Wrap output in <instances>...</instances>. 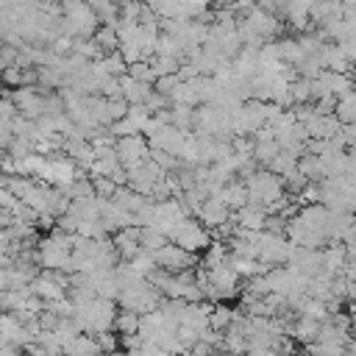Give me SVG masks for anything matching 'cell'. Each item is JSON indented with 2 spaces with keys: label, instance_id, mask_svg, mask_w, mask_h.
I'll return each mask as SVG.
<instances>
[{
  "label": "cell",
  "instance_id": "7c38bea8",
  "mask_svg": "<svg viewBox=\"0 0 356 356\" xmlns=\"http://www.w3.org/2000/svg\"><path fill=\"white\" fill-rule=\"evenodd\" d=\"M320 320H312V317H298L295 323H289V337H295V339H300V342H312V339H317V334H320Z\"/></svg>",
  "mask_w": 356,
  "mask_h": 356
},
{
  "label": "cell",
  "instance_id": "8992f818",
  "mask_svg": "<svg viewBox=\"0 0 356 356\" xmlns=\"http://www.w3.org/2000/svg\"><path fill=\"white\" fill-rule=\"evenodd\" d=\"M67 286H70V275L64 278V270H47V267L42 273H36V278L31 281L33 295H39L44 303L56 300V298H64Z\"/></svg>",
  "mask_w": 356,
  "mask_h": 356
},
{
  "label": "cell",
  "instance_id": "ba28073f",
  "mask_svg": "<svg viewBox=\"0 0 356 356\" xmlns=\"http://www.w3.org/2000/svg\"><path fill=\"white\" fill-rule=\"evenodd\" d=\"M195 214H197V220H200L209 231H217L222 222L231 220V209H228L217 195H209V197L200 203V209H197Z\"/></svg>",
  "mask_w": 356,
  "mask_h": 356
},
{
  "label": "cell",
  "instance_id": "ac0fdd59",
  "mask_svg": "<svg viewBox=\"0 0 356 356\" xmlns=\"http://www.w3.org/2000/svg\"><path fill=\"white\" fill-rule=\"evenodd\" d=\"M95 339H97L100 350H117V348H120V339L111 334V328H108V331H97Z\"/></svg>",
  "mask_w": 356,
  "mask_h": 356
},
{
  "label": "cell",
  "instance_id": "277c9868",
  "mask_svg": "<svg viewBox=\"0 0 356 356\" xmlns=\"http://www.w3.org/2000/svg\"><path fill=\"white\" fill-rule=\"evenodd\" d=\"M153 259H156V267L167 270V273H181V270H192L197 267V253L175 245V242H164L161 248L153 250Z\"/></svg>",
  "mask_w": 356,
  "mask_h": 356
},
{
  "label": "cell",
  "instance_id": "9c48e42d",
  "mask_svg": "<svg viewBox=\"0 0 356 356\" xmlns=\"http://www.w3.org/2000/svg\"><path fill=\"white\" fill-rule=\"evenodd\" d=\"M231 217H234V222H236L239 228H245V231H261L264 222H267V209L248 200L245 206H239L236 211H231Z\"/></svg>",
  "mask_w": 356,
  "mask_h": 356
},
{
  "label": "cell",
  "instance_id": "ffe728a7",
  "mask_svg": "<svg viewBox=\"0 0 356 356\" xmlns=\"http://www.w3.org/2000/svg\"><path fill=\"white\" fill-rule=\"evenodd\" d=\"M350 234L356 236V214H353V222H350Z\"/></svg>",
  "mask_w": 356,
  "mask_h": 356
},
{
  "label": "cell",
  "instance_id": "7402d4cb",
  "mask_svg": "<svg viewBox=\"0 0 356 356\" xmlns=\"http://www.w3.org/2000/svg\"><path fill=\"white\" fill-rule=\"evenodd\" d=\"M117 3H122V0H117Z\"/></svg>",
  "mask_w": 356,
  "mask_h": 356
},
{
  "label": "cell",
  "instance_id": "5bb4252c",
  "mask_svg": "<svg viewBox=\"0 0 356 356\" xmlns=\"http://www.w3.org/2000/svg\"><path fill=\"white\" fill-rule=\"evenodd\" d=\"M234 317H236V312H234L231 306H225L222 300H217V303L211 306V314H209V328L225 331V328L234 323Z\"/></svg>",
  "mask_w": 356,
  "mask_h": 356
},
{
  "label": "cell",
  "instance_id": "e0dca14e",
  "mask_svg": "<svg viewBox=\"0 0 356 356\" xmlns=\"http://www.w3.org/2000/svg\"><path fill=\"white\" fill-rule=\"evenodd\" d=\"M89 175H92V172H89ZM92 186H95V195L103 197V200H108V197L114 195V189H117V184H114L111 178H106V175H92Z\"/></svg>",
  "mask_w": 356,
  "mask_h": 356
},
{
  "label": "cell",
  "instance_id": "6da1fadb",
  "mask_svg": "<svg viewBox=\"0 0 356 356\" xmlns=\"http://www.w3.org/2000/svg\"><path fill=\"white\" fill-rule=\"evenodd\" d=\"M114 317H117V300L111 298H89L83 303L72 306V320L81 331L86 334H97V331H114Z\"/></svg>",
  "mask_w": 356,
  "mask_h": 356
},
{
  "label": "cell",
  "instance_id": "30bf717a",
  "mask_svg": "<svg viewBox=\"0 0 356 356\" xmlns=\"http://www.w3.org/2000/svg\"><path fill=\"white\" fill-rule=\"evenodd\" d=\"M120 89H122V97L128 103H145L147 95L153 92V83L150 81H142V78H134V75H120Z\"/></svg>",
  "mask_w": 356,
  "mask_h": 356
},
{
  "label": "cell",
  "instance_id": "8fae6325",
  "mask_svg": "<svg viewBox=\"0 0 356 356\" xmlns=\"http://www.w3.org/2000/svg\"><path fill=\"white\" fill-rule=\"evenodd\" d=\"M231 211H236L239 206H245L248 203V189H245V184L242 181H225L217 192H214Z\"/></svg>",
  "mask_w": 356,
  "mask_h": 356
},
{
  "label": "cell",
  "instance_id": "4fadbf2b",
  "mask_svg": "<svg viewBox=\"0 0 356 356\" xmlns=\"http://www.w3.org/2000/svg\"><path fill=\"white\" fill-rule=\"evenodd\" d=\"M334 117H337L342 125L356 120V86L337 97V103H334Z\"/></svg>",
  "mask_w": 356,
  "mask_h": 356
},
{
  "label": "cell",
  "instance_id": "2e32d148",
  "mask_svg": "<svg viewBox=\"0 0 356 356\" xmlns=\"http://www.w3.org/2000/svg\"><path fill=\"white\" fill-rule=\"evenodd\" d=\"M92 39L100 44L103 53L117 50V44H120V39H117V28H111V25H97V31L92 33Z\"/></svg>",
  "mask_w": 356,
  "mask_h": 356
},
{
  "label": "cell",
  "instance_id": "d6986e66",
  "mask_svg": "<svg viewBox=\"0 0 356 356\" xmlns=\"http://www.w3.org/2000/svg\"><path fill=\"white\" fill-rule=\"evenodd\" d=\"M11 250V234L6 225H0V256H6Z\"/></svg>",
  "mask_w": 356,
  "mask_h": 356
},
{
  "label": "cell",
  "instance_id": "3957f363",
  "mask_svg": "<svg viewBox=\"0 0 356 356\" xmlns=\"http://www.w3.org/2000/svg\"><path fill=\"white\" fill-rule=\"evenodd\" d=\"M170 242L192 250V253H203L209 245H211V231L203 225V222H195L192 217H184L170 234H167Z\"/></svg>",
  "mask_w": 356,
  "mask_h": 356
},
{
  "label": "cell",
  "instance_id": "52a82bcc",
  "mask_svg": "<svg viewBox=\"0 0 356 356\" xmlns=\"http://www.w3.org/2000/svg\"><path fill=\"white\" fill-rule=\"evenodd\" d=\"M11 103H14L17 114L31 117V120H39V117L44 114V95L39 92L36 83L14 86V92H11Z\"/></svg>",
  "mask_w": 356,
  "mask_h": 356
},
{
  "label": "cell",
  "instance_id": "44dd1931",
  "mask_svg": "<svg viewBox=\"0 0 356 356\" xmlns=\"http://www.w3.org/2000/svg\"><path fill=\"white\" fill-rule=\"evenodd\" d=\"M209 3H228V0H209Z\"/></svg>",
  "mask_w": 356,
  "mask_h": 356
},
{
  "label": "cell",
  "instance_id": "5b68a950",
  "mask_svg": "<svg viewBox=\"0 0 356 356\" xmlns=\"http://www.w3.org/2000/svg\"><path fill=\"white\" fill-rule=\"evenodd\" d=\"M114 150H117V159L120 164L128 170L134 164H142L145 159H150V142L145 134H128V136H117L114 142Z\"/></svg>",
  "mask_w": 356,
  "mask_h": 356
},
{
  "label": "cell",
  "instance_id": "9a60e30c",
  "mask_svg": "<svg viewBox=\"0 0 356 356\" xmlns=\"http://www.w3.org/2000/svg\"><path fill=\"white\" fill-rule=\"evenodd\" d=\"M114 331H120V334H134V331H139V312H134V309L117 312V317H114Z\"/></svg>",
  "mask_w": 356,
  "mask_h": 356
},
{
  "label": "cell",
  "instance_id": "7a4b0ae2",
  "mask_svg": "<svg viewBox=\"0 0 356 356\" xmlns=\"http://www.w3.org/2000/svg\"><path fill=\"white\" fill-rule=\"evenodd\" d=\"M242 184H245V189H248V200H250V203H259V206H264V209H270L273 203H278V200L286 195L281 175H275V172L267 170V167L250 170Z\"/></svg>",
  "mask_w": 356,
  "mask_h": 356
}]
</instances>
